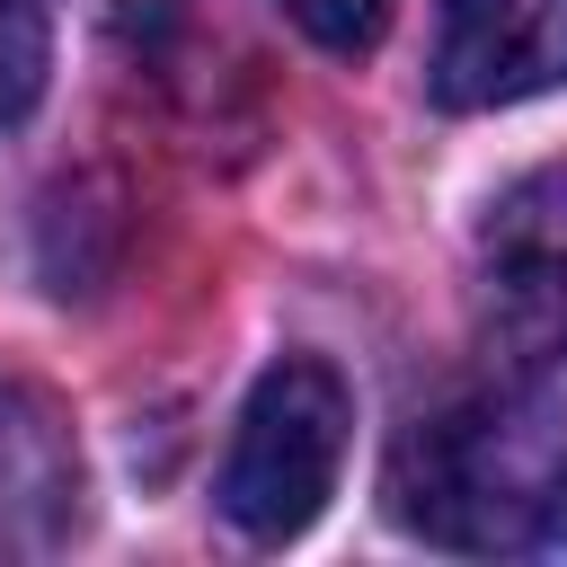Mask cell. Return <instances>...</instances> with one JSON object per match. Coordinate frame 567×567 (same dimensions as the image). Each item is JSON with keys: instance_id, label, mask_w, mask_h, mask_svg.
Listing matches in <instances>:
<instances>
[{"instance_id": "obj_1", "label": "cell", "mask_w": 567, "mask_h": 567, "mask_svg": "<svg viewBox=\"0 0 567 567\" xmlns=\"http://www.w3.org/2000/svg\"><path fill=\"white\" fill-rule=\"evenodd\" d=\"M381 496L434 549H567V434L514 399H452L399 434Z\"/></svg>"}, {"instance_id": "obj_2", "label": "cell", "mask_w": 567, "mask_h": 567, "mask_svg": "<svg viewBox=\"0 0 567 567\" xmlns=\"http://www.w3.org/2000/svg\"><path fill=\"white\" fill-rule=\"evenodd\" d=\"M346 425H354V399H346V381L319 354L266 363L257 390L239 399V425H230V452H221V478H213L221 523L248 532V540L310 532L319 505L337 496Z\"/></svg>"}, {"instance_id": "obj_3", "label": "cell", "mask_w": 567, "mask_h": 567, "mask_svg": "<svg viewBox=\"0 0 567 567\" xmlns=\"http://www.w3.org/2000/svg\"><path fill=\"white\" fill-rule=\"evenodd\" d=\"M487 337L514 363H567V168H532L478 230Z\"/></svg>"}, {"instance_id": "obj_4", "label": "cell", "mask_w": 567, "mask_h": 567, "mask_svg": "<svg viewBox=\"0 0 567 567\" xmlns=\"http://www.w3.org/2000/svg\"><path fill=\"white\" fill-rule=\"evenodd\" d=\"M567 80V0H443L425 89L452 115L523 106Z\"/></svg>"}, {"instance_id": "obj_5", "label": "cell", "mask_w": 567, "mask_h": 567, "mask_svg": "<svg viewBox=\"0 0 567 567\" xmlns=\"http://www.w3.org/2000/svg\"><path fill=\"white\" fill-rule=\"evenodd\" d=\"M71 496H80V461L62 425L27 390H0V549H44L71 523Z\"/></svg>"}, {"instance_id": "obj_6", "label": "cell", "mask_w": 567, "mask_h": 567, "mask_svg": "<svg viewBox=\"0 0 567 567\" xmlns=\"http://www.w3.org/2000/svg\"><path fill=\"white\" fill-rule=\"evenodd\" d=\"M53 71V9L44 0H0V124H27Z\"/></svg>"}, {"instance_id": "obj_7", "label": "cell", "mask_w": 567, "mask_h": 567, "mask_svg": "<svg viewBox=\"0 0 567 567\" xmlns=\"http://www.w3.org/2000/svg\"><path fill=\"white\" fill-rule=\"evenodd\" d=\"M284 18L319 44V53H372L390 27V0H284Z\"/></svg>"}]
</instances>
